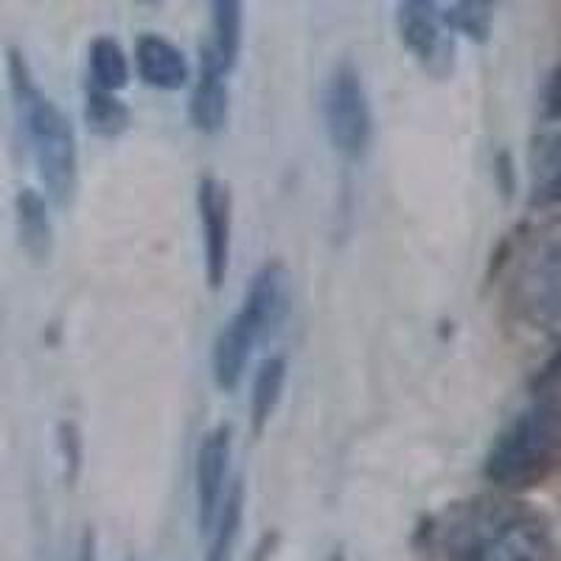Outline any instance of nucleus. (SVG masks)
Listing matches in <instances>:
<instances>
[{"instance_id": "1", "label": "nucleus", "mask_w": 561, "mask_h": 561, "mask_svg": "<svg viewBox=\"0 0 561 561\" xmlns=\"http://www.w3.org/2000/svg\"><path fill=\"white\" fill-rule=\"evenodd\" d=\"M447 561H553V528L542 511L508 497L463 503L444 530Z\"/></svg>"}, {"instance_id": "2", "label": "nucleus", "mask_w": 561, "mask_h": 561, "mask_svg": "<svg viewBox=\"0 0 561 561\" xmlns=\"http://www.w3.org/2000/svg\"><path fill=\"white\" fill-rule=\"evenodd\" d=\"M9 90H12L14 110L34 160H37L39 178L45 192L57 205H68L79 180L77 135L70 127L68 115L54 104V99L39 88L32 68L18 48L7 57Z\"/></svg>"}, {"instance_id": "3", "label": "nucleus", "mask_w": 561, "mask_h": 561, "mask_svg": "<svg viewBox=\"0 0 561 561\" xmlns=\"http://www.w3.org/2000/svg\"><path fill=\"white\" fill-rule=\"evenodd\" d=\"M505 307L530 329L561 320V214L530 222L508 244L503 262Z\"/></svg>"}, {"instance_id": "4", "label": "nucleus", "mask_w": 561, "mask_h": 561, "mask_svg": "<svg viewBox=\"0 0 561 561\" xmlns=\"http://www.w3.org/2000/svg\"><path fill=\"white\" fill-rule=\"evenodd\" d=\"M561 472V399L542 393L511 419L485 455V478L497 489L528 491Z\"/></svg>"}, {"instance_id": "5", "label": "nucleus", "mask_w": 561, "mask_h": 561, "mask_svg": "<svg viewBox=\"0 0 561 561\" xmlns=\"http://www.w3.org/2000/svg\"><path fill=\"white\" fill-rule=\"evenodd\" d=\"M289 312V275L280 262H267L255 270L244 293L242 307L230 314L210 351L214 382L225 393L237 390L255 345L270 340Z\"/></svg>"}, {"instance_id": "6", "label": "nucleus", "mask_w": 561, "mask_h": 561, "mask_svg": "<svg viewBox=\"0 0 561 561\" xmlns=\"http://www.w3.org/2000/svg\"><path fill=\"white\" fill-rule=\"evenodd\" d=\"M320 113H323L325 135L332 147L345 160L357 163L368 154L374 144V110H370L368 90H365L359 68L351 59L334 65L325 77L320 93Z\"/></svg>"}, {"instance_id": "7", "label": "nucleus", "mask_w": 561, "mask_h": 561, "mask_svg": "<svg viewBox=\"0 0 561 561\" xmlns=\"http://www.w3.org/2000/svg\"><path fill=\"white\" fill-rule=\"evenodd\" d=\"M396 26L410 57L433 79H447L455 68V34L447 18L430 0H408L396 12Z\"/></svg>"}, {"instance_id": "8", "label": "nucleus", "mask_w": 561, "mask_h": 561, "mask_svg": "<svg viewBox=\"0 0 561 561\" xmlns=\"http://www.w3.org/2000/svg\"><path fill=\"white\" fill-rule=\"evenodd\" d=\"M197 208L203 222L205 280L208 289H222L230 270V233H233V197L228 183L205 174L197 185Z\"/></svg>"}, {"instance_id": "9", "label": "nucleus", "mask_w": 561, "mask_h": 561, "mask_svg": "<svg viewBox=\"0 0 561 561\" xmlns=\"http://www.w3.org/2000/svg\"><path fill=\"white\" fill-rule=\"evenodd\" d=\"M230 447H233V433L228 424L210 430L197 449L194 460V491H197V528L208 536L225 497H228V472H230Z\"/></svg>"}, {"instance_id": "10", "label": "nucleus", "mask_w": 561, "mask_h": 561, "mask_svg": "<svg viewBox=\"0 0 561 561\" xmlns=\"http://www.w3.org/2000/svg\"><path fill=\"white\" fill-rule=\"evenodd\" d=\"M242 3H237V0L210 3V34L203 45V54H199V68L214 70V73L228 79L230 70L237 68L239 54H242Z\"/></svg>"}, {"instance_id": "11", "label": "nucleus", "mask_w": 561, "mask_h": 561, "mask_svg": "<svg viewBox=\"0 0 561 561\" xmlns=\"http://www.w3.org/2000/svg\"><path fill=\"white\" fill-rule=\"evenodd\" d=\"M135 68L149 88L158 90H180L192 77L185 54L160 34H140L135 39Z\"/></svg>"}, {"instance_id": "12", "label": "nucleus", "mask_w": 561, "mask_h": 561, "mask_svg": "<svg viewBox=\"0 0 561 561\" xmlns=\"http://www.w3.org/2000/svg\"><path fill=\"white\" fill-rule=\"evenodd\" d=\"M14 214H18L20 244L32 255V262L43 264L54 248L51 217H48V199L34 188H20L14 199Z\"/></svg>"}, {"instance_id": "13", "label": "nucleus", "mask_w": 561, "mask_h": 561, "mask_svg": "<svg viewBox=\"0 0 561 561\" xmlns=\"http://www.w3.org/2000/svg\"><path fill=\"white\" fill-rule=\"evenodd\" d=\"M284 385H287V359L278 354L262 359V365L255 368L253 390H250V433L253 438H262V433L267 430L280 402V393H284Z\"/></svg>"}, {"instance_id": "14", "label": "nucleus", "mask_w": 561, "mask_h": 561, "mask_svg": "<svg viewBox=\"0 0 561 561\" xmlns=\"http://www.w3.org/2000/svg\"><path fill=\"white\" fill-rule=\"evenodd\" d=\"M188 118H192V127L205 135H217L225 127L228 122V82L225 77L199 68L192 102H188Z\"/></svg>"}, {"instance_id": "15", "label": "nucleus", "mask_w": 561, "mask_h": 561, "mask_svg": "<svg viewBox=\"0 0 561 561\" xmlns=\"http://www.w3.org/2000/svg\"><path fill=\"white\" fill-rule=\"evenodd\" d=\"M244 523V483H237L228 489L222 511H219L217 523L208 534V550H205V561H233V550H237L239 534H242Z\"/></svg>"}, {"instance_id": "16", "label": "nucleus", "mask_w": 561, "mask_h": 561, "mask_svg": "<svg viewBox=\"0 0 561 561\" xmlns=\"http://www.w3.org/2000/svg\"><path fill=\"white\" fill-rule=\"evenodd\" d=\"M88 73L90 84L99 90H115L127 88L129 82V59L127 51L122 48V43L110 34H102L90 43L88 48Z\"/></svg>"}, {"instance_id": "17", "label": "nucleus", "mask_w": 561, "mask_h": 561, "mask_svg": "<svg viewBox=\"0 0 561 561\" xmlns=\"http://www.w3.org/2000/svg\"><path fill=\"white\" fill-rule=\"evenodd\" d=\"M530 199L561 205V133L545 138L530 160Z\"/></svg>"}, {"instance_id": "18", "label": "nucleus", "mask_w": 561, "mask_h": 561, "mask_svg": "<svg viewBox=\"0 0 561 561\" xmlns=\"http://www.w3.org/2000/svg\"><path fill=\"white\" fill-rule=\"evenodd\" d=\"M84 122L99 138H118L129 127V107L107 90L88 84V104H84Z\"/></svg>"}, {"instance_id": "19", "label": "nucleus", "mask_w": 561, "mask_h": 561, "mask_svg": "<svg viewBox=\"0 0 561 561\" xmlns=\"http://www.w3.org/2000/svg\"><path fill=\"white\" fill-rule=\"evenodd\" d=\"M444 18H447L453 34H463L474 43H485L491 34V23H494V7L480 3V0H463V3H453L444 12Z\"/></svg>"}, {"instance_id": "20", "label": "nucleus", "mask_w": 561, "mask_h": 561, "mask_svg": "<svg viewBox=\"0 0 561 561\" xmlns=\"http://www.w3.org/2000/svg\"><path fill=\"white\" fill-rule=\"evenodd\" d=\"M542 107L548 118H561V65L550 73L542 93Z\"/></svg>"}, {"instance_id": "21", "label": "nucleus", "mask_w": 561, "mask_h": 561, "mask_svg": "<svg viewBox=\"0 0 561 561\" xmlns=\"http://www.w3.org/2000/svg\"><path fill=\"white\" fill-rule=\"evenodd\" d=\"M539 388H542V393H553L556 388H561V343L553 357L548 359V365H545L542 377H539Z\"/></svg>"}]
</instances>
